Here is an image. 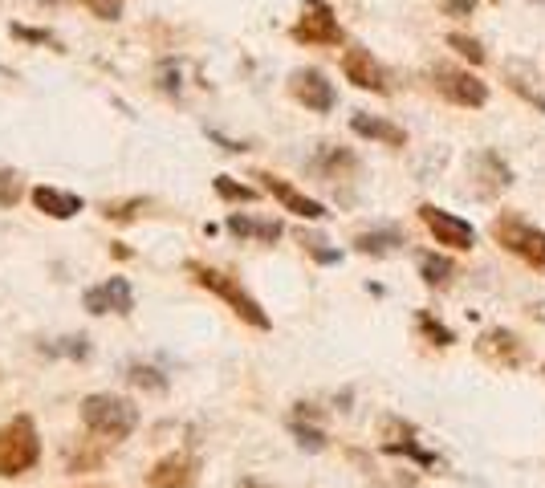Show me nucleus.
<instances>
[{"mask_svg":"<svg viewBox=\"0 0 545 488\" xmlns=\"http://www.w3.org/2000/svg\"><path fill=\"white\" fill-rule=\"evenodd\" d=\"M476 350H480V358H489L493 366H501V371H509V366H521V362H525V346H521V338L509 334V330H489V334L476 342Z\"/></svg>","mask_w":545,"mask_h":488,"instance_id":"4468645a","label":"nucleus"},{"mask_svg":"<svg viewBox=\"0 0 545 488\" xmlns=\"http://www.w3.org/2000/svg\"><path fill=\"white\" fill-rule=\"evenodd\" d=\"M472 179H476V196L480 200H493V196H501L509 183H513V171L501 163L497 151H480L472 159Z\"/></svg>","mask_w":545,"mask_h":488,"instance_id":"ddd939ff","label":"nucleus"},{"mask_svg":"<svg viewBox=\"0 0 545 488\" xmlns=\"http://www.w3.org/2000/svg\"><path fill=\"white\" fill-rule=\"evenodd\" d=\"M432 82H436V90H440L448 102H456V106H468V110H476V106H484V102H489V86H484L476 74H468V70L436 66V70H432Z\"/></svg>","mask_w":545,"mask_h":488,"instance_id":"0eeeda50","label":"nucleus"},{"mask_svg":"<svg viewBox=\"0 0 545 488\" xmlns=\"http://www.w3.org/2000/svg\"><path fill=\"white\" fill-rule=\"evenodd\" d=\"M82 423H86L90 436L118 444L139 427V407L131 399H118V395H86L82 399Z\"/></svg>","mask_w":545,"mask_h":488,"instance_id":"f03ea898","label":"nucleus"},{"mask_svg":"<svg viewBox=\"0 0 545 488\" xmlns=\"http://www.w3.org/2000/svg\"><path fill=\"white\" fill-rule=\"evenodd\" d=\"M537 5H545V0H537Z\"/></svg>","mask_w":545,"mask_h":488,"instance_id":"2f4dec72","label":"nucleus"},{"mask_svg":"<svg viewBox=\"0 0 545 488\" xmlns=\"http://www.w3.org/2000/svg\"><path fill=\"white\" fill-rule=\"evenodd\" d=\"M240 488H265V484H257V480H245V484H240Z\"/></svg>","mask_w":545,"mask_h":488,"instance_id":"7c9ffc66","label":"nucleus"},{"mask_svg":"<svg viewBox=\"0 0 545 488\" xmlns=\"http://www.w3.org/2000/svg\"><path fill=\"white\" fill-rule=\"evenodd\" d=\"M322 244H326V240H306V249H310L322 265H334V261H338V253H334V249H322Z\"/></svg>","mask_w":545,"mask_h":488,"instance_id":"c756f323","label":"nucleus"},{"mask_svg":"<svg viewBox=\"0 0 545 488\" xmlns=\"http://www.w3.org/2000/svg\"><path fill=\"white\" fill-rule=\"evenodd\" d=\"M493 5H497V0H493Z\"/></svg>","mask_w":545,"mask_h":488,"instance_id":"473e14b6","label":"nucleus"},{"mask_svg":"<svg viewBox=\"0 0 545 488\" xmlns=\"http://www.w3.org/2000/svg\"><path fill=\"white\" fill-rule=\"evenodd\" d=\"M135 208H143V204H139V200H131V204H106V216H110V220H131Z\"/></svg>","mask_w":545,"mask_h":488,"instance_id":"c85d7f7f","label":"nucleus"},{"mask_svg":"<svg viewBox=\"0 0 545 488\" xmlns=\"http://www.w3.org/2000/svg\"><path fill=\"white\" fill-rule=\"evenodd\" d=\"M419 277H423V285L444 289V285L456 277V265H452L444 253H423V257H419Z\"/></svg>","mask_w":545,"mask_h":488,"instance_id":"6ab92c4d","label":"nucleus"},{"mask_svg":"<svg viewBox=\"0 0 545 488\" xmlns=\"http://www.w3.org/2000/svg\"><path fill=\"white\" fill-rule=\"evenodd\" d=\"M289 94H293L301 106H306V110H314V114H326V110H334V102H338L334 86H330L326 74L314 70V66L289 74Z\"/></svg>","mask_w":545,"mask_h":488,"instance_id":"9d476101","label":"nucleus"},{"mask_svg":"<svg viewBox=\"0 0 545 488\" xmlns=\"http://www.w3.org/2000/svg\"><path fill=\"white\" fill-rule=\"evenodd\" d=\"M13 37H25V41H37V45H57L45 29H25V25H13Z\"/></svg>","mask_w":545,"mask_h":488,"instance_id":"bb28decb","label":"nucleus"},{"mask_svg":"<svg viewBox=\"0 0 545 488\" xmlns=\"http://www.w3.org/2000/svg\"><path fill=\"white\" fill-rule=\"evenodd\" d=\"M293 41H301V45H342L346 33H342V25H338V17L326 0H306L297 25H293Z\"/></svg>","mask_w":545,"mask_h":488,"instance_id":"39448f33","label":"nucleus"},{"mask_svg":"<svg viewBox=\"0 0 545 488\" xmlns=\"http://www.w3.org/2000/svg\"><path fill=\"white\" fill-rule=\"evenodd\" d=\"M17 200H21V179H17V171L0 167V208H13Z\"/></svg>","mask_w":545,"mask_h":488,"instance_id":"b1692460","label":"nucleus"},{"mask_svg":"<svg viewBox=\"0 0 545 488\" xmlns=\"http://www.w3.org/2000/svg\"><path fill=\"white\" fill-rule=\"evenodd\" d=\"M41 460V436L29 415H17L13 423L0 427V476H25Z\"/></svg>","mask_w":545,"mask_h":488,"instance_id":"7ed1b4c3","label":"nucleus"},{"mask_svg":"<svg viewBox=\"0 0 545 488\" xmlns=\"http://www.w3.org/2000/svg\"><path fill=\"white\" fill-rule=\"evenodd\" d=\"M188 273H192V281L200 285V289H208V293H216L228 310L240 318V322H249L253 330H269L273 322H269V314L261 310V301L240 285L236 277H228L224 269H212V265H200V261H188Z\"/></svg>","mask_w":545,"mask_h":488,"instance_id":"f257e3e1","label":"nucleus"},{"mask_svg":"<svg viewBox=\"0 0 545 488\" xmlns=\"http://www.w3.org/2000/svg\"><path fill=\"white\" fill-rule=\"evenodd\" d=\"M196 480H200V460L188 456V452L163 456V460L147 472V484H151V488H192Z\"/></svg>","mask_w":545,"mask_h":488,"instance_id":"f8f14e48","label":"nucleus"},{"mask_svg":"<svg viewBox=\"0 0 545 488\" xmlns=\"http://www.w3.org/2000/svg\"><path fill=\"white\" fill-rule=\"evenodd\" d=\"M419 220L428 224V232L436 236V244H448V249H456V253L472 249L476 232H472L468 220H460V216H452V212H444V208H436V204H423V208H419Z\"/></svg>","mask_w":545,"mask_h":488,"instance_id":"1a4fd4ad","label":"nucleus"},{"mask_svg":"<svg viewBox=\"0 0 545 488\" xmlns=\"http://www.w3.org/2000/svg\"><path fill=\"white\" fill-rule=\"evenodd\" d=\"M493 240L505 253L521 257L529 269H545V232L525 224L521 216H497L493 220Z\"/></svg>","mask_w":545,"mask_h":488,"instance_id":"20e7f679","label":"nucleus"},{"mask_svg":"<svg viewBox=\"0 0 545 488\" xmlns=\"http://www.w3.org/2000/svg\"><path fill=\"white\" fill-rule=\"evenodd\" d=\"M399 244H403L399 228H375V232H358L354 236V253H362V257H391V253H399Z\"/></svg>","mask_w":545,"mask_h":488,"instance_id":"f3484780","label":"nucleus"},{"mask_svg":"<svg viewBox=\"0 0 545 488\" xmlns=\"http://www.w3.org/2000/svg\"><path fill=\"white\" fill-rule=\"evenodd\" d=\"M415 322H419V330H423V334H428V338H432L436 346H452V342H456V334H452L448 326H440V322H436L432 314H419Z\"/></svg>","mask_w":545,"mask_h":488,"instance_id":"5701e85b","label":"nucleus"},{"mask_svg":"<svg viewBox=\"0 0 545 488\" xmlns=\"http://www.w3.org/2000/svg\"><path fill=\"white\" fill-rule=\"evenodd\" d=\"M342 74L350 86L358 90H371V94H391V82H387V70L375 61L371 49H362V45H350L342 53Z\"/></svg>","mask_w":545,"mask_h":488,"instance_id":"6e6552de","label":"nucleus"},{"mask_svg":"<svg viewBox=\"0 0 545 488\" xmlns=\"http://www.w3.org/2000/svg\"><path fill=\"white\" fill-rule=\"evenodd\" d=\"M314 167L322 171V175H342V171H354L358 167V159L350 155V151H342V147H322L318 151V159H314Z\"/></svg>","mask_w":545,"mask_h":488,"instance_id":"aec40b11","label":"nucleus"},{"mask_svg":"<svg viewBox=\"0 0 545 488\" xmlns=\"http://www.w3.org/2000/svg\"><path fill=\"white\" fill-rule=\"evenodd\" d=\"M216 196L220 200H232V204H253L257 200V188H249V183H236L232 175H216Z\"/></svg>","mask_w":545,"mask_h":488,"instance_id":"412c9836","label":"nucleus"},{"mask_svg":"<svg viewBox=\"0 0 545 488\" xmlns=\"http://www.w3.org/2000/svg\"><path fill=\"white\" fill-rule=\"evenodd\" d=\"M228 232L240 236V240H261V244H273L281 236V224L277 220H253V216H240L232 212L228 216Z\"/></svg>","mask_w":545,"mask_h":488,"instance_id":"a211bd4d","label":"nucleus"},{"mask_svg":"<svg viewBox=\"0 0 545 488\" xmlns=\"http://www.w3.org/2000/svg\"><path fill=\"white\" fill-rule=\"evenodd\" d=\"M350 131L358 139H371V143H383V147H403L407 143V131L395 127L387 118H375V114H354L350 118Z\"/></svg>","mask_w":545,"mask_h":488,"instance_id":"dca6fc26","label":"nucleus"},{"mask_svg":"<svg viewBox=\"0 0 545 488\" xmlns=\"http://www.w3.org/2000/svg\"><path fill=\"white\" fill-rule=\"evenodd\" d=\"M82 305H86V314L102 318V314H118V318H127L135 310V289L127 277H106L98 285H90L82 293Z\"/></svg>","mask_w":545,"mask_h":488,"instance_id":"423d86ee","label":"nucleus"},{"mask_svg":"<svg viewBox=\"0 0 545 488\" xmlns=\"http://www.w3.org/2000/svg\"><path fill=\"white\" fill-rule=\"evenodd\" d=\"M293 436H297V444H301V448H314V452H318V448H326V436L318 432V427H306V423H293Z\"/></svg>","mask_w":545,"mask_h":488,"instance_id":"a878e982","label":"nucleus"},{"mask_svg":"<svg viewBox=\"0 0 545 488\" xmlns=\"http://www.w3.org/2000/svg\"><path fill=\"white\" fill-rule=\"evenodd\" d=\"M82 5H86L98 21H118V17H123V9H127V0H82Z\"/></svg>","mask_w":545,"mask_h":488,"instance_id":"393cba45","label":"nucleus"},{"mask_svg":"<svg viewBox=\"0 0 545 488\" xmlns=\"http://www.w3.org/2000/svg\"><path fill=\"white\" fill-rule=\"evenodd\" d=\"M257 179L265 183V192L273 196V200H281L285 204V212H293V216H301V220H326L330 212H326V204H318V200H310V196H301L293 183H285L281 175H269V171H257Z\"/></svg>","mask_w":545,"mask_h":488,"instance_id":"9b49d317","label":"nucleus"},{"mask_svg":"<svg viewBox=\"0 0 545 488\" xmlns=\"http://www.w3.org/2000/svg\"><path fill=\"white\" fill-rule=\"evenodd\" d=\"M448 45H452L464 61H472V66H484V45H480L476 37H468V33H452V37H448Z\"/></svg>","mask_w":545,"mask_h":488,"instance_id":"4be33fe9","label":"nucleus"},{"mask_svg":"<svg viewBox=\"0 0 545 488\" xmlns=\"http://www.w3.org/2000/svg\"><path fill=\"white\" fill-rule=\"evenodd\" d=\"M444 13L448 17H472L476 13V0H444Z\"/></svg>","mask_w":545,"mask_h":488,"instance_id":"cd10ccee","label":"nucleus"},{"mask_svg":"<svg viewBox=\"0 0 545 488\" xmlns=\"http://www.w3.org/2000/svg\"><path fill=\"white\" fill-rule=\"evenodd\" d=\"M29 200H33V208H37V212H45L49 220H74V216L86 208V200H82V196L62 192V188H45V183L29 192Z\"/></svg>","mask_w":545,"mask_h":488,"instance_id":"2eb2a0df","label":"nucleus"}]
</instances>
